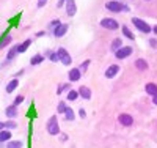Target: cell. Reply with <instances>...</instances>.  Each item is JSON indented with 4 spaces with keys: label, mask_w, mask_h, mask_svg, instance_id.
I'll list each match as a JSON object with an SVG mask.
<instances>
[{
    "label": "cell",
    "mask_w": 157,
    "mask_h": 148,
    "mask_svg": "<svg viewBox=\"0 0 157 148\" xmlns=\"http://www.w3.org/2000/svg\"><path fill=\"white\" fill-rule=\"evenodd\" d=\"M105 8L112 13H123V11H129V6L121 3L120 0H110V2L105 3Z\"/></svg>",
    "instance_id": "1"
},
{
    "label": "cell",
    "mask_w": 157,
    "mask_h": 148,
    "mask_svg": "<svg viewBox=\"0 0 157 148\" xmlns=\"http://www.w3.org/2000/svg\"><path fill=\"white\" fill-rule=\"evenodd\" d=\"M132 24L137 27L141 33H145V35H148V33L152 32V27H151L148 22H145L143 19H140V18H132Z\"/></svg>",
    "instance_id": "2"
},
{
    "label": "cell",
    "mask_w": 157,
    "mask_h": 148,
    "mask_svg": "<svg viewBox=\"0 0 157 148\" xmlns=\"http://www.w3.org/2000/svg\"><path fill=\"white\" fill-rule=\"evenodd\" d=\"M46 128H47V132L50 134V136H57V134H60V125H58V120H57L55 115L47 120V126Z\"/></svg>",
    "instance_id": "3"
},
{
    "label": "cell",
    "mask_w": 157,
    "mask_h": 148,
    "mask_svg": "<svg viewBox=\"0 0 157 148\" xmlns=\"http://www.w3.org/2000/svg\"><path fill=\"white\" fill-rule=\"evenodd\" d=\"M132 52H134V47L132 46H123L121 49H118L115 52V57H116V60H124V58L132 55Z\"/></svg>",
    "instance_id": "4"
},
{
    "label": "cell",
    "mask_w": 157,
    "mask_h": 148,
    "mask_svg": "<svg viewBox=\"0 0 157 148\" xmlns=\"http://www.w3.org/2000/svg\"><path fill=\"white\" fill-rule=\"evenodd\" d=\"M101 27H104L107 30H118L120 22H116V19H113V18H104V19H101Z\"/></svg>",
    "instance_id": "5"
},
{
    "label": "cell",
    "mask_w": 157,
    "mask_h": 148,
    "mask_svg": "<svg viewBox=\"0 0 157 148\" xmlns=\"http://www.w3.org/2000/svg\"><path fill=\"white\" fill-rule=\"evenodd\" d=\"M57 55H58V60H60L63 65H71V63H72V58H71V55H69V52L64 49V47H60V49L57 50Z\"/></svg>",
    "instance_id": "6"
},
{
    "label": "cell",
    "mask_w": 157,
    "mask_h": 148,
    "mask_svg": "<svg viewBox=\"0 0 157 148\" xmlns=\"http://www.w3.org/2000/svg\"><path fill=\"white\" fill-rule=\"evenodd\" d=\"M118 123H121L123 126H132L134 125V118H132V115H129V114H121L120 117H118Z\"/></svg>",
    "instance_id": "7"
},
{
    "label": "cell",
    "mask_w": 157,
    "mask_h": 148,
    "mask_svg": "<svg viewBox=\"0 0 157 148\" xmlns=\"http://www.w3.org/2000/svg\"><path fill=\"white\" fill-rule=\"evenodd\" d=\"M118 73H120V66H118V65L115 63V65H110L109 68L105 70V73H104V74H105V77H107V79H113V77H116V74H118Z\"/></svg>",
    "instance_id": "8"
},
{
    "label": "cell",
    "mask_w": 157,
    "mask_h": 148,
    "mask_svg": "<svg viewBox=\"0 0 157 148\" xmlns=\"http://www.w3.org/2000/svg\"><path fill=\"white\" fill-rule=\"evenodd\" d=\"M68 29H69V25H68V24H60L57 29H54V35H55L57 38H61L63 35H66Z\"/></svg>",
    "instance_id": "9"
},
{
    "label": "cell",
    "mask_w": 157,
    "mask_h": 148,
    "mask_svg": "<svg viewBox=\"0 0 157 148\" xmlns=\"http://www.w3.org/2000/svg\"><path fill=\"white\" fill-rule=\"evenodd\" d=\"M77 13V5L74 0H66V14L68 16H74Z\"/></svg>",
    "instance_id": "10"
},
{
    "label": "cell",
    "mask_w": 157,
    "mask_h": 148,
    "mask_svg": "<svg viewBox=\"0 0 157 148\" xmlns=\"http://www.w3.org/2000/svg\"><path fill=\"white\" fill-rule=\"evenodd\" d=\"M68 77H69L71 82H77V80L82 77V71L78 70V68H72V70L68 73Z\"/></svg>",
    "instance_id": "11"
},
{
    "label": "cell",
    "mask_w": 157,
    "mask_h": 148,
    "mask_svg": "<svg viewBox=\"0 0 157 148\" xmlns=\"http://www.w3.org/2000/svg\"><path fill=\"white\" fill-rule=\"evenodd\" d=\"M77 91H78V96H80V98H83V99H91V90H90L86 85H82Z\"/></svg>",
    "instance_id": "12"
},
{
    "label": "cell",
    "mask_w": 157,
    "mask_h": 148,
    "mask_svg": "<svg viewBox=\"0 0 157 148\" xmlns=\"http://www.w3.org/2000/svg\"><path fill=\"white\" fill-rule=\"evenodd\" d=\"M135 68H137L138 71H146V70L149 68V65H148V62H146L145 58H137V60H135Z\"/></svg>",
    "instance_id": "13"
},
{
    "label": "cell",
    "mask_w": 157,
    "mask_h": 148,
    "mask_svg": "<svg viewBox=\"0 0 157 148\" xmlns=\"http://www.w3.org/2000/svg\"><path fill=\"white\" fill-rule=\"evenodd\" d=\"M145 91L148 93L149 96H154V95H157V85L154 82H148L145 85Z\"/></svg>",
    "instance_id": "14"
},
{
    "label": "cell",
    "mask_w": 157,
    "mask_h": 148,
    "mask_svg": "<svg viewBox=\"0 0 157 148\" xmlns=\"http://www.w3.org/2000/svg\"><path fill=\"white\" fill-rule=\"evenodd\" d=\"M5 114H6V117H8V118H16V117H17V106L13 104V106L6 107Z\"/></svg>",
    "instance_id": "15"
},
{
    "label": "cell",
    "mask_w": 157,
    "mask_h": 148,
    "mask_svg": "<svg viewBox=\"0 0 157 148\" xmlns=\"http://www.w3.org/2000/svg\"><path fill=\"white\" fill-rule=\"evenodd\" d=\"M17 85H19V80H17V79L10 80L8 85H6V93H13V91H14V90L17 88Z\"/></svg>",
    "instance_id": "16"
},
{
    "label": "cell",
    "mask_w": 157,
    "mask_h": 148,
    "mask_svg": "<svg viewBox=\"0 0 157 148\" xmlns=\"http://www.w3.org/2000/svg\"><path fill=\"white\" fill-rule=\"evenodd\" d=\"M43 62H44V55H43V54H36V55H33V57H32V60H30V65L36 66V65L43 63Z\"/></svg>",
    "instance_id": "17"
},
{
    "label": "cell",
    "mask_w": 157,
    "mask_h": 148,
    "mask_svg": "<svg viewBox=\"0 0 157 148\" xmlns=\"http://www.w3.org/2000/svg\"><path fill=\"white\" fill-rule=\"evenodd\" d=\"M10 139H11V132L8 129H2V131H0V143L8 142Z\"/></svg>",
    "instance_id": "18"
},
{
    "label": "cell",
    "mask_w": 157,
    "mask_h": 148,
    "mask_svg": "<svg viewBox=\"0 0 157 148\" xmlns=\"http://www.w3.org/2000/svg\"><path fill=\"white\" fill-rule=\"evenodd\" d=\"M63 115H64V120H66V122H74V120H75L74 110L71 109V107H66V112H64Z\"/></svg>",
    "instance_id": "19"
},
{
    "label": "cell",
    "mask_w": 157,
    "mask_h": 148,
    "mask_svg": "<svg viewBox=\"0 0 157 148\" xmlns=\"http://www.w3.org/2000/svg\"><path fill=\"white\" fill-rule=\"evenodd\" d=\"M123 35H124L126 38H129V39H132V41L135 39V35L132 33V30H130L127 25H123Z\"/></svg>",
    "instance_id": "20"
},
{
    "label": "cell",
    "mask_w": 157,
    "mask_h": 148,
    "mask_svg": "<svg viewBox=\"0 0 157 148\" xmlns=\"http://www.w3.org/2000/svg\"><path fill=\"white\" fill-rule=\"evenodd\" d=\"M121 47H123V39L121 38H115L113 41H112V49L116 52L118 49H121Z\"/></svg>",
    "instance_id": "21"
},
{
    "label": "cell",
    "mask_w": 157,
    "mask_h": 148,
    "mask_svg": "<svg viewBox=\"0 0 157 148\" xmlns=\"http://www.w3.org/2000/svg\"><path fill=\"white\" fill-rule=\"evenodd\" d=\"M30 44H32L30 39H25V41H24L22 44H19V46H17V52H25V50H27V49L30 47Z\"/></svg>",
    "instance_id": "22"
},
{
    "label": "cell",
    "mask_w": 157,
    "mask_h": 148,
    "mask_svg": "<svg viewBox=\"0 0 157 148\" xmlns=\"http://www.w3.org/2000/svg\"><path fill=\"white\" fill-rule=\"evenodd\" d=\"M78 98V91L77 90H69L68 91V95H66V99L68 101H75Z\"/></svg>",
    "instance_id": "23"
},
{
    "label": "cell",
    "mask_w": 157,
    "mask_h": 148,
    "mask_svg": "<svg viewBox=\"0 0 157 148\" xmlns=\"http://www.w3.org/2000/svg\"><path fill=\"white\" fill-rule=\"evenodd\" d=\"M16 54H19V52H17V46H16V47H11V49L8 50V54H6V58H8V60H13V58L16 57Z\"/></svg>",
    "instance_id": "24"
},
{
    "label": "cell",
    "mask_w": 157,
    "mask_h": 148,
    "mask_svg": "<svg viewBox=\"0 0 157 148\" xmlns=\"http://www.w3.org/2000/svg\"><path fill=\"white\" fill-rule=\"evenodd\" d=\"M6 148H22V142L21 140H11V142H8Z\"/></svg>",
    "instance_id": "25"
},
{
    "label": "cell",
    "mask_w": 157,
    "mask_h": 148,
    "mask_svg": "<svg viewBox=\"0 0 157 148\" xmlns=\"http://www.w3.org/2000/svg\"><path fill=\"white\" fill-rule=\"evenodd\" d=\"M11 39H13V38L6 33V35H5V39H2V41H0V49H3L6 44H10V43H11Z\"/></svg>",
    "instance_id": "26"
},
{
    "label": "cell",
    "mask_w": 157,
    "mask_h": 148,
    "mask_svg": "<svg viewBox=\"0 0 157 148\" xmlns=\"http://www.w3.org/2000/svg\"><path fill=\"white\" fill-rule=\"evenodd\" d=\"M66 102H64V101H60L58 102V107H57V109H58V114H64V112H66Z\"/></svg>",
    "instance_id": "27"
},
{
    "label": "cell",
    "mask_w": 157,
    "mask_h": 148,
    "mask_svg": "<svg viewBox=\"0 0 157 148\" xmlns=\"http://www.w3.org/2000/svg\"><path fill=\"white\" fill-rule=\"evenodd\" d=\"M3 126H5V129H14L17 125H16L14 122H13V120H8V122H5V123H3Z\"/></svg>",
    "instance_id": "28"
},
{
    "label": "cell",
    "mask_w": 157,
    "mask_h": 148,
    "mask_svg": "<svg viewBox=\"0 0 157 148\" xmlns=\"http://www.w3.org/2000/svg\"><path fill=\"white\" fill-rule=\"evenodd\" d=\"M64 90H69V84H60V87H58L57 93H58V95H61V93H63Z\"/></svg>",
    "instance_id": "29"
},
{
    "label": "cell",
    "mask_w": 157,
    "mask_h": 148,
    "mask_svg": "<svg viewBox=\"0 0 157 148\" xmlns=\"http://www.w3.org/2000/svg\"><path fill=\"white\" fill-rule=\"evenodd\" d=\"M47 55H49V58H50L52 62H58V55H57L55 52H50V50H49V52H47Z\"/></svg>",
    "instance_id": "30"
},
{
    "label": "cell",
    "mask_w": 157,
    "mask_h": 148,
    "mask_svg": "<svg viewBox=\"0 0 157 148\" xmlns=\"http://www.w3.org/2000/svg\"><path fill=\"white\" fill-rule=\"evenodd\" d=\"M90 62H91V60H85V62L82 63V66H80L78 70H80L82 73H85V71H86V68H88V65H90Z\"/></svg>",
    "instance_id": "31"
},
{
    "label": "cell",
    "mask_w": 157,
    "mask_h": 148,
    "mask_svg": "<svg viewBox=\"0 0 157 148\" xmlns=\"http://www.w3.org/2000/svg\"><path fill=\"white\" fill-rule=\"evenodd\" d=\"M21 102H24V96H22V95L16 96V98H14V102H13V104H14V106H19Z\"/></svg>",
    "instance_id": "32"
},
{
    "label": "cell",
    "mask_w": 157,
    "mask_h": 148,
    "mask_svg": "<svg viewBox=\"0 0 157 148\" xmlns=\"http://www.w3.org/2000/svg\"><path fill=\"white\" fill-rule=\"evenodd\" d=\"M148 44H149V46H151L152 49H155V47H157V39H155V38H149Z\"/></svg>",
    "instance_id": "33"
},
{
    "label": "cell",
    "mask_w": 157,
    "mask_h": 148,
    "mask_svg": "<svg viewBox=\"0 0 157 148\" xmlns=\"http://www.w3.org/2000/svg\"><path fill=\"white\" fill-rule=\"evenodd\" d=\"M60 24H61V22H60L58 19H55V21H52V22H50V27H52V29H57Z\"/></svg>",
    "instance_id": "34"
},
{
    "label": "cell",
    "mask_w": 157,
    "mask_h": 148,
    "mask_svg": "<svg viewBox=\"0 0 157 148\" xmlns=\"http://www.w3.org/2000/svg\"><path fill=\"white\" fill-rule=\"evenodd\" d=\"M78 115H80L82 118H85V117H86V112H85V109H80V110H78Z\"/></svg>",
    "instance_id": "35"
},
{
    "label": "cell",
    "mask_w": 157,
    "mask_h": 148,
    "mask_svg": "<svg viewBox=\"0 0 157 148\" xmlns=\"http://www.w3.org/2000/svg\"><path fill=\"white\" fill-rule=\"evenodd\" d=\"M46 2H47V0H38V6H39V8L44 6V5H46Z\"/></svg>",
    "instance_id": "36"
},
{
    "label": "cell",
    "mask_w": 157,
    "mask_h": 148,
    "mask_svg": "<svg viewBox=\"0 0 157 148\" xmlns=\"http://www.w3.org/2000/svg\"><path fill=\"white\" fill-rule=\"evenodd\" d=\"M152 104H154V106H157V95H154V96H152Z\"/></svg>",
    "instance_id": "37"
},
{
    "label": "cell",
    "mask_w": 157,
    "mask_h": 148,
    "mask_svg": "<svg viewBox=\"0 0 157 148\" xmlns=\"http://www.w3.org/2000/svg\"><path fill=\"white\" fill-rule=\"evenodd\" d=\"M152 33H154V35H157V25H154V27H152Z\"/></svg>",
    "instance_id": "38"
},
{
    "label": "cell",
    "mask_w": 157,
    "mask_h": 148,
    "mask_svg": "<svg viewBox=\"0 0 157 148\" xmlns=\"http://www.w3.org/2000/svg\"><path fill=\"white\" fill-rule=\"evenodd\" d=\"M2 129H5V126H3V123H2V122H0V131H2Z\"/></svg>",
    "instance_id": "39"
},
{
    "label": "cell",
    "mask_w": 157,
    "mask_h": 148,
    "mask_svg": "<svg viewBox=\"0 0 157 148\" xmlns=\"http://www.w3.org/2000/svg\"><path fill=\"white\" fill-rule=\"evenodd\" d=\"M145 2H149V0H145Z\"/></svg>",
    "instance_id": "40"
}]
</instances>
